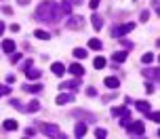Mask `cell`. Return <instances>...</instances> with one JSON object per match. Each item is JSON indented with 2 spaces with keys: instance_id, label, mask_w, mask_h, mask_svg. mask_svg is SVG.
Here are the masks:
<instances>
[{
  "instance_id": "obj_1",
  "label": "cell",
  "mask_w": 160,
  "mask_h": 139,
  "mask_svg": "<svg viewBox=\"0 0 160 139\" xmlns=\"http://www.w3.org/2000/svg\"><path fill=\"white\" fill-rule=\"evenodd\" d=\"M59 17H61L59 4L53 2V0H47V2H42V4L36 8V19H38V21L55 23V21H59Z\"/></svg>"
},
{
  "instance_id": "obj_2",
  "label": "cell",
  "mask_w": 160,
  "mask_h": 139,
  "mask_svg": "<svg viewBox=\"0 0 160 139\" xmlns=\"http://www.w3.org/2000/svg\"><path fill=\"white\" fill-rule=\"evenodd\" d=\"M135 30V23L131 21V23H124V25H114L112 27V38H122V36H127Z\"/></svg>"
},
{
  "instance_id": "obj_3",
  "label": "cell",
  "mask_w": 160,
  "mask_h": 139,
  "mask_svg": "<svg viewBox=\"0 0 160 139\" xmlns=\"http://www.w3.org/2000/svg\"><path fill=\"white\" fill-rule=\"evenodd\" d=\"M42 133H44L47 137H53V139H65V135L59 131L57 124H42Z\"/></svg>"
},
{
  "instance_id": "obj_4",
  "label": "cell",
  "mask_w": 160,
  "mask_h": 139,
  "mask_svg": "<svg viewBox=\"0 0 160 139\" xmlns=\"http://www.w3.org/2000/svg\"><path fill=\"white\" fill-rule=\"evenodd\" d=\"M23 72L28 78H32V80H36V78H40V70H36V67H32V61H25L23 63Z\"/></svg>"
},
{
  "instance_id": "obj_5",
  "label": "cell",
  "mask_w": 160,
  "mask_h": 139,
  "mask_svg": "<svg viewBox=\"0 0 160 139\" xmlns=\"http://www.w3.org/2000/svg\"><path fill=\"white\" fill-rule=\"evenodd\" d=\"M82 25H84V17L74 15V17H70V21H68V30H78Z\"/></svg>"
},
{
  "instance_id": "obj_6",
  "label": "cell",
  "mask_w": 160,
  "mask_h": 139,
  "mask_svg": "<svg viewBox=\"0 0 160 139\" xmlns=\"http://www.w3.org/2000/svg\"><path fill=\"white\" fill-rule=\"evenodd\" d=\"M128 133H131V135H137V137H141V135L145 133L143 122H131V124H128Z\"/></svg>"
},
{
  "instance_id": "obj_7",
  "label": "cell",
  "mask_w": 160,
  "mask_h": 139,
  "mask_svg": "<svg viewBox=\"0 0 160 139\" xmlns=\"http://www.w3.org/2000/svg\"><path fill=\"white\" fill-rule=\"evenodd\" d=\"M55 101H57V106H65V103H72V101H74V95H72V93H61Z\"/></svg>"
},
{
  "instance_id": "obj_8",
  "label": "cell",
  "mask_w": 160,
  "mask_h": 139,
  "mask_svg": "<svg viewBox=\"0 0 160 139\" xmlns=\"http://www.w3.org/2000/svg\"><path fill=\"white\" fill-rule=\"evenodd\" d=\"M143 76L148 78V80H158L160 72H158V67H145V70H143Z\"/></svg>"
},
{
  "instance_id": "obj_9",
  "label": "cell",
  "mask_w": 160,
  "mask_h": 139,
  "mask_svg": "<svg viewBox=\"0 0 160 139\" xmlns=\"http://www.w3.org/2000/svg\"><path fill=\"white\" fill-rule=\"evenodd\" d=\"M105 87H108V89H118L120 87V80L118 78H116V76H108V78H105Z\"/></svg>"
},
{
  "instance_id": "obj_10",
  "label": "cell",
  "mask_w": 160,
  "mask_h": 139,
  "mask_svg": "<svg viewBox=\"0 0 160 139\" xmlns=\"http://www.w3.org/2000/svg\"><path fill=\"white\" fill-rule=\"evenodd\" d=\"M59 87H61V89H70V91H74V89H78V87H80V80H65V82H61Z\"/></svg>"
},
{
  "instance_id": "obj_11",
  "label": "cell",
  "mask_w": 160,
  "mask_h": 139,
  "mask_svg": "<svg viewBox=\"0 0 160 139\" xmlns=\"http://www.w3.org/2000/svg\"><path fill=\"white\" fill-rule=\"evenodd\" d=\"M59 11H61V15H72V4H70L68 0H63V2L59 4Z\"/></svg>"
},
{
  "instance_id": "obj_12",
  "label": "cell",
  "mask_w": 160,
  "mask_h": 139,
  "mask_svg": "<svg viewBox=\"0 0 160 139\" xmlns=\"http://www.w3.org/2000/svg\"><path fill=\"white\" fill-rule=\"evenodd\" d=\"M88 47H91L93 51H101L103 49V42L99 40V38H91V40H88Z\"/></svg>"
},
{
  "instance_id": "obj_13",
  "label": "cell",
  "mask_w": 160,
  "mask_h": 139,
  "mask_svg": "<svg viewBox=\"0 0 160 139\" xmlns=\"http://www.w3.org/2000/svg\"><path fill=\"white\" fill-rule=\"evenodd\" d=\"M84 133H87V124L78 122V124H76V129H74V135H76V137H84Z\"/></svg>"
},
{
  "instance_id": "obj_14",
  "label": "cell",
  "mask_w": 160,
  "mask_h": 139,
  "mask_svg": "<svg viewBox=\"0 0 160 139\" xmlns=\"http://www.w3.org/2000/svg\"><path fill=\"white\" fill-rule=\"evenodd\" d=\"M25 93H40L42 91V84H23Z\"/></svg>"
},
{
  "instance_id": "obj_15",
  "label": "cell",
  "mask_w": 160,
  "mask_h": 139,
  "mask_svg": "<svg viewBox=\"0 0 160 139\" xmlns=\"http://www.w3.org/2000/svg\"><path fill=\"white\" fill-rule=\"evenodd\" d=\"M70 72H72L74 76H82V74H84V67L80 66V63H72V66H70Z\"/></svg>"
},
{
  "instance_id": "obj_16",
  "label": "cell",
  "mask_w": 160,
  "mask_h": 139,
  "mask_svg": "<svg viewBox=\"0 0 160 139\" xmlns=\"http://www.w3.org/2000/svg\"><path fill=\"white\" fill-rule=\"evenodd\" d=\"M91 23H93V27H95V30H101V25H103V19H101V17L95 13V15L91 17Z\"/></svg>"
},
{
  "instance_id": "obj_17",
  "label": "cell",
  "mask_w": 160,
  "mask_h": 139,
  "mask_svg": "<svg viewBox=\"0 0 160 139\" xmlns=\"http://www.w3.org/2000/svg\"><path fill=\"white\" fill-rule=\"evenodd\" d=\"M2 51H4V53H13V51H15V42L13 40H2Z\"/></svg>"
},
{
  "instance_id": "obj_18",
  "label": "cell",
  "mask_w": 160,
  "mask_h": 139,
  "mask_svg": "<svg viewBox=\"0 0 160 139\" xmlns=\"http://www.w3.org/2000/svg\"><path fill=\"white\" fill-rule=\"evenodd\" d=\"M112 59L116 61V63H122V61L127 59V51H118V53H114V55H112Z\"/></svg>"
},
{
  "instance_id": "obj_19",
  "label": "cell",
  "mask_w": 160,
  "mask_h": 139,
  "mask_svg": "<svg viewBox=\"0 0 160 139\" xmlns=\"http://www.w3.org/2000/svg\"><path fill=\"white\" fill-rule=\"evenodd\" d=\"M51 70H53V74H57V76H63V72H65L63 63H53V66H51Z\"/></svg>"
},
{
  "instance_id": "obj_20",
  "label": "cell",
  "mask_w": 160,
  "mask_h": 139,
  "mask_svg": "<svg viewBox=\"0 0 160 139\" xmlns=\"http://www.w3.org/2000/svg\"><path fill=\"white\" fill-rule=\"evenodd\" d=\"M135 106H137L139 112H150V110H152V107H150V101H137Z\"/></svg>"
},
{
  "instance_id": "obj_21",
  "label": "cell",
  "mask_w": 160,
  "mask_h": 139,
  "mask_svg": "<svg viewBox=\"0 0 160 139\" xmlns=\"http://www.w3.org/2000/svg\"><path fill=\"white\" fill-rule=\"evenodd\" d=\"M93 66H95V70H103V67L108 66V61H105L103 57H97L95 61H93Z\"/></svg>"
},
{
  "instance_id": "obj_22",
  "label": "cell",
  "mask_w": 160,
  "mask_h": 139,
  "mask_svg": "<svg viewBox=\"0 0 160 139\" xmlns=\"http://www.w3.org/2000/svg\"><path fill=\"white\" fill-rule=\"evenodd\" d=\"M120 124H122V127H128V124H131V112H128V110L120 116Z\"/></svg>"
},
{
  "instance_id": "obj_23",
  "label": "cell",
  "mask_w": 160,
  "mask_h": 139,
  "mask_svg": "<svg viewBox=\"0 0 160 139\" xmlns=\"http://www.w3.org/2000/svg\"><path fill=\"white\" fill-rule=\"evenodd\" d=\"M17 127H19L17 120H7L4 122V131H17Z\"/></svg>"
},
{
  "instance_id": "obj_24",
  "label": "cell",
  "mask_w": 160,
  "mask_h": 139,
  "mask_svg": "<svg viewBox=\"0 0 160 139\" xmlns=\"http://www.w3.org/2000/svg\"><path fill=\"white\" fill-rule=\"evenodd\" d=\"M36 38H40V40H48V38H51V34L48 32H44V30H36Z\"/></svg>"
},
{
  "instance_id": "obj_25",
  "label": "cell",
  "mask_w": 160,
  "mask_h": 139,
  "mask_svg": "<svg viewBox=\"0 0 160 139\" xmlns=\"http://www.w3.org/2000/svg\"><path fill=\"white\" fill-rule=\"evenodd\" d=\"M28 110H30V112H38V110H40L38 99H32V101H30V106H28Z\"/></svg>"
},
{
  "instance_id": "obj_26",
  "label": "cell",
  "mask_w": 160,
  "mask_h": 139,
  "mask_svg": "<svg viewBox=\"0 0 160 139\" xmlns=\"http://www.w3.org/2000/svg\"><path fill=\"white\" fill-rule=\"evenodd\" d=\"M74 57L76 59H84L87 57V51L84 49H74Z\"/></svg>"
},
{
  "instance_id": "obj_27",
  "label": "cell",
  "mask_w": 160,
  "mask_h": 139,
  "mask_svg": "<svg viewBox=\"0 0 160 139\" xmlns=\"http://www.w3.org/2000/svg\"><path fill=\"white\" fill-rule=\"evenodd\" d=\"M124 112H127V107H124V106H120V107H114V110H112V116H122Z\"/></svg>"
},
{
  "instance_id": "obj_28",
  "label": "cell",
  "mask_w": 160,
  "mask_h": 139,
  "mask_svg": "<svg viewBox=\"0 0 160 139\" xmlns=\"http://www.w3.org/2000/svg\"><path fill=\"white\" fill-rule=\"evenodd\" d=\"M141 61H143V63H152V61H154V55H152V53H145L143 57H141Z\"/></svg>"
},
{
  "instance_id": "obj_29",
  "label": "cell",
  "mask_w": 160,
  "mask_h": 139,
  "mask_svg": "<svg viewBox=\"0 0 160 139\" xmlns=\"http://www.w3.org/2000/svg\"><path fill=\"white\" fill-rule=\"evenodd\" d=\"M95 137H99V139L108 137V131H105V129H97V131H95Z\"/></svg>"
},
{
  "instance_id": "obj_30",
  "label": "cell",
  "mask_w": 160,
  "mask_h": 139,
  "mask_svg": "<svg viewBox=\"0 0 160 139\" xmlns=\"http://www.w3.org/2000/svg\"><path fill=\"white\" fill-rule=\"evenodd\" d=\"M74 116H82L84 120H93V116H88L87 112H80V110H78V112H74Z\"/></svg>"
},
{
  "instance_id": "obj_31",
  "label": "cell",
  "mask_w": 160,
  "mask_h": 139,
  "mask_svg": "<svg viewBox=\"0 0 160 139\" xmlns=\"http://www.w3.org/2000/svg\"><path fill=\"white\" fill-rule=\"evenodd\" d=\"M19 59H21V55H19V53H15V51H13V53H11V63H17V61H19Z\"/></svg>"
},
{
  "instance_id": "obj_32",
  "label": "cell",
  "mask_w": 160,
  "mask_h": 139,
  "mask_svg": "<svg viewBox=\"0 0 160 139\" xmlns=\"http://www.w3.org/2000/svg\"><path fill=\"white\" fill-rule=\"evenodd\" d=\"M87 95H88V97H95V95H97V89H95V87H88V89H87Z\"/></svg>"
},
{
  "instance_id": "obj_33",
  "label": "cell",
  "mask_w": 160,
  "mask_h": 139,
  "mask_svg": "<svg viewBox=\"0 0 160 139\" xmlns=\"http://www.w3.org/2000/svg\"><path fill=\"white\" fill-rule=\"evenodd\" d=\"M8 93H11V87H2L0 84V95H8Z\"/></svg>"
},
{
  "instance_id": "obj_34",
  "label": "cell",
  "mask_w": 160,
  "mask_h": 139,
  "mask_svg": "<svg viewBox=\"0 0 160 139\" xmlns=\"http://www.w3.org/2000/svg\"><path fill=\"white\" fill-rule=\"evenodd\" d=\"M150 120H154V122H160V116H158V112H152V114H150Z\"/></svg>"
},
{
  "instance_id": "obj_35",
  "label": "cell",
  "mask_w": 160,
  "mask_h": 139,
  "mask_svg": "<svg viewBox=\"0 0 160 139\" xmlns=\"http://www.w3.org/2000/svg\"><path fill=\"white\" fill-rule=\"evenodd\" d=\"M2 13H4V15H13V8H8V7H2Z\"/></svg>"
},
{
  "instance_id": "obj_36",
  "label": "cell",
  "mask_w": 160,
  "mask_h": 139,
  "mask_svg": "<svg viewBox=\"0 0 160 139\" xmlns=\"http://www.w3.org/2000/svg\"><path fill=\"white\" fill-rule=\"evenodd\" d=\"M88 7H91V8H97V7H99V0H91V2H88Z\"/></svg>"
},
{
  "instance_id": "obj_37",
  "label": "cell",
  "mask_w": 160,
  "mask_h": 139,
  "mask_svg": "<svg viewBox=\"0 0 160 139\" xmlns=\"http://www.w3.org/2000/svg\"><path fill=\"white\" fill-rule=\"evenodd\" d=\"M148 19H150V13H148V11H145V13H141V21H148Z\"/></svg>"
},
{
  "instance_id": "obj_38",
  "label": "cell",
  "mask_w": 160,
  "mask_h": 139,
  "mask_svg": "<svg viewBox=\"0 0 160 139\" xmlns=\"http://www.w3.org/2000/svg\"><path fill=\"white\" fill-rule=\"evenodd\" d=\"M2 34H4V23L0 21V36H2Z\"/></svg>"
},
{
  "instance_id": "obj_39",
  "label": "cell",
  "mask_w": 160,
  "mask_h": 139,
  "mask_svg": "<svg viewBox=\"0 0 160 139\" xmlns=\"http://www.w3.org/2000/svg\"><path fill=\"white\" fill-rule=\"evenodd\" d=\"M68 2H70V4H80L82 0H68Z\"/></svg>"
},
{
  "instance_id": "obj_40",
  "label": "cell",
  "mask_w": 160,
  "mask_h": 139,
  "mask_svg": "<svg viewBox=\"0 0 160 139\" xmlns=\"http://www.w3.org/2000/svg\"><path fill=\"white\" fill-rule=\"evenodd\" d=\"M17 2H19V4H28V0H17Z\"/></svg>"
}]
</instances>
